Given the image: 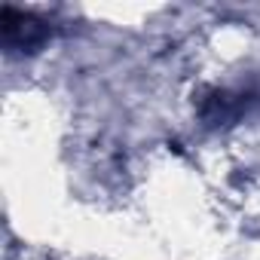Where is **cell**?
<instances>
[{"instance_id":"cell-1","label":"cell","mask_w":260,"mask_h":260,"mask_svg":"<svg viewBox=\"0 0 260 260\" xmlns=\"http://www.w3.org/2000/svg\"><path fill=\"white\" fill-rule=\"evenodd\" d=\"M0 25H4V46L10 52H25V55L40 52L55 34L49 19H43L31 10H16V7H4Z\"/></svg>"}]
</instances>
